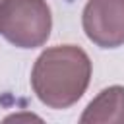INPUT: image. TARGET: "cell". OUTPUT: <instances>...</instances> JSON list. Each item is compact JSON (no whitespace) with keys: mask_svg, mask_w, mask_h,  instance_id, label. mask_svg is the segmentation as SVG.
Masks as SVG:
<instances>
[{"mask_svg":"<svg viewBox=\"0 0 124 124\" xmlns=\"http://www.w3.org/2000/svg\"><path fill=\"white\" fill-rule=\"evenodd\" d=\"M0 2H2V0H0Z\"/></svg>","mask_w":124,"mask_h":124,"instance_id":"cell-6","label":"cell"},{"mask_svg":"<svg viewBox=\"0 0 124 124\" xmlns=\"http://www.w3.org/2000/svg\"><path fill=\"white\" fill-rule=\"evenodd\" d=\"M12 120H41L39 116H35V114H12V116H8L6 118V122H12Z\"/></svg>","mask_w":124,"mask_h":124,"instance_id":"cell-5","label":"cell"},{"mask_svg":"<svg viewBox=\"0 0 124 124\" xmlns=\"http://www.w3.org/2000/svg\"><path fill=\"white\" fill-rule=\"evenodd\" d=\"M81 124H122L124 122V87H105L81 112Z\"/></svg>","mask_w":124,"mask_h":124,"instance_id":"cell-4","label":"cell"},{"mask_svg":"<svg viewBox=\"0 0 124 124\" xmlns=\"http://www.w3.org/2000/svg\"><path fill=\"white\" fill-rule=\"evenodd\" d=\"M81 25L87 39L101 48L124 45V0H87Z\"/></svg>","mask_w":124,"mask_h":124,"instance_id":"cell-3","label":"cell"},{"mask_svg":"<svg viewBox=\"0 0 124 124\" xmlns=\"http://www.w3.org/2000/svg\"><path fill=\"white\" fill-rule=\"evenodd\" d=\"M91 60L76 45H56L39 54L31 70V87L37 99L48 108L76 105L89 87Z\"/></svg>","mask_w":124,"mask_h":124,"instance_id":"cell-1","label":"cell"},{"mask_svg":"<svg viewBox=\"0 0 124 124\" xmlns=\"http://www.w3.org/2000/svg\"><path fill=\"white\" fill-rule=\"evenodd\" d=\"M52 29L50 8L45 0H2L0 35L17 48H37Z\"/></svg>","mask_w":124,"mask_h":124,"instance_id":"cell-2","label":"cell"}]
</instances>
